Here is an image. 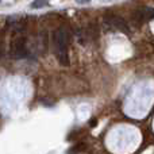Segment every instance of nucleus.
<instances>
[{"instance_id": "20e7f679", "label": "nucleus", "mask_w": 154, "mask_h": 154, "mask_svg": "<svg viewBox=\"0 0 154 154\" xmlns=\"http://www.w3.org/2000/svg\"><path fill=\"white\" fill-rule=\"evenodd\" d=\"M49 0H34L31 4L32 8H41V7H45V5H48Z\"/></svg>"}, {"instance_id": "f03ea898", "label": "nucleus", "mask_w": 154, "mask_h": 154, "mask_svg": "<svg viewBox=\"0 0 154 154\" xmlns=\"http://www.w3.org/2000/svg\"><path fill=\"white\" fill-rule=\"evenodd\" d=\"M108 20H109V23H111L112 26L118 27L119 30H122V31H125V32H128V27H127V24H126V22H125V20H122L120 18H118V16H112V18H109V19H108Z\"/></svg>"}, {"instance_id": "f257e3e1", "label": "nucleus", "mask_w": 154, "mask_h": 154, "mask_svg": "<svg viewBox=\"0 0 154 154\" xmlns=\"http://www.w3.org/2000/svg\"><path fill=\"white\" fill-rule=\"evenodd\" d=\"M54 53H56L60 64L69 65V57H68V34L62 29L57 30L56 34H54Z\"/></svg>"}, {"instance_id": "7ed1b4c3", "label": "nucleus", "mask_w": 154, "mask_h": 154, "mask_svg": "<svg viewBox=\"0 0 154 154\" xmlns=\"http://www.w3.org/2000/svg\"><path fill=\"white\" fill-rule=\"evenodd\" d=\"M139 16H143L145 20L152 19V18H154V10L153 8H145V10H142V12L139 14Z\"/></svg>"}, {"instance_id": "39448f33", "label": "nucleus", "mask_w": 154, "mask_h": 154, "mask_svg": "<svg viewBox=\"0 0 154 154\" xmlns=\"http://www.w3.org/2000/svg\"><path fill=\"white\" fill-rule=\"evenodd\" d=\"M77 2H79L80 4H87V3H89L91 0H77Z\"/></svg>"}, {"instance_id": "423d86ee", "label": "nucleus", "mask_w": 154, "mask_h": 154, "mask_svg": "<svg viewBox=\"0 0 154 154\" xmlns=\"http://www.w3.org/2000/svg\"><path fill=\"white\" fill-rule=\"evenodd\" d=\"M0 2H2V0H0Z\"/></svg>"}]
</instances>
